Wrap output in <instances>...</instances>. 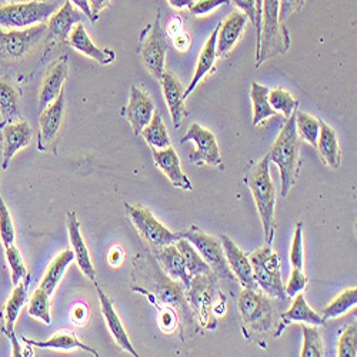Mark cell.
<instances>
[{
	"label": "cell",
	"mask_w": 357,
	"mask_h": 357,
	"mask_svg": "<svg viewBox=\"0 0 357 357\" xmlns=\"http://www.w3.org/2000/svg\"><path fill=\"white\" fill-rule=\"evenodd\" d=\"M307 282H309V279L303 273V271L294 269V267H293L291 273H290V278H289V282H287V286L284 287L287 297H294L296 294L302 293L305 290Z\"/></svg>",
	"instance_id": "obj_46"
},
{
	"label": "cell",
	"mask_w": 357,
	"mask_h": 357,
	"mask_svg": "<svg viewBox=\"0 0 357 357\" xmlns=\"http://www.w3.org/2000/svg\"><path fill=\"white\" fill-rule=\"evenodd\" d=\"M316 149L319 151L323 162L327 166L332 169L340 167L342 151L339 146L337 135L329 125H326L323 121H320V133H319V140H317Z\"/></svg>",
	"instance_id": "obj_30"
},
{
	"label": "cell",
	"mask_w": 357,
	"mask_h": 357,
	"mask_svg": "<svg viewBox=\"0 0 357 357\" xmlns=\"http://www.w3.org/2000/svg\"><path fill=\"white\" fill-rule=\"evenodd\" d=\"M69 2H70L76 9H79L86 17H89L92 22H98V17L92 13L91 5H89V0H69Z\"/></svg>",
	"instance_id": "obj_51"
},
{
	"label": "cell",
	"mask_w": 357,
	"mask_h": 357,
	"mask_svg": "<svg viewBox=\"0 0 357 357\" xmlns=\"http://www.w3.org/2000/svg\"><path fill=\"white\" fill-rule=\"evenodd\" d=\"M181 234L183 239L189 241L195 246V249L200 253V256L204 259V261L209 264V267L216 275L218 279H223V280H234L236 279L227 264L220 239L204 233L197 226H192L189 230L182 231Z\"/></svg>",
	"instance_id": "obj_8"
},
{
	"label": "cell",
	"mask_w": 357,
	"mask_h": 357,
	"mask_svg": "<svg viewBox=\"0 0 357 357\" xmlns=\"http://www.w3.org/2000/svg\"><path fill=\"white\" fill-rule=\"evenodd\" d=\"M174 245L183 256L186 271H188L190 279L197 275L212 273V269L209 267V264L204 261V259L200 256V253L195 249V246L189 241L181 237V239H178Z\"/></svg>",
	"instance_id": "obj_36"
},
{
	"label": "cell",
	"mask_w": 357,
	"mask_h": 357,
	"mask_svg": "<svg viewBox=\"0 0 357 357\" xmlns=\"http://www.w3.org/2000/svg\"><path fill=\"white\" fill-rule=\"evenodd\" d=\"M29 276H26L19 284L15 286L9 301L5 306V324H3V332L5 335L9 337V340L12 342L13 346V356L19 357L22 356V347L16 339L15 335V324L16 320L20 314L22 307L24 306L26 301H27V290H29Z\"/></svg>",
	"instance_id": "obj_18"
},
{
	"label": "cell",
	"mask_w": 357,
	"mask_h": 357,
	"mask_svg": "<svg viewBox=\"0 0 357 357\" xmlns=\"http://www.w3.org/2000/svg\"><path fill=\"white\" fill-rule=\"evenodd\" d=\"M110 0H89V5H91L92 13L99 19V15L109 6Z\"/></svg>",
	"instance_id": "obj_52"
},
{
	"label": "cell",
	"mask_w": 357,
	"mask_h": 357,
	"mask_svg": "<svg viewBox=\"0 0 357 357\" xmlns=\"http://www.w3.org/2000/svg\"><path fill=\"white\" fill-rule=\"evenodd\" d=\"M29 314L32 317L39 319L40 321L50 324L52 323V317H50V303H49V294L43 290V289H38L32 299L31 303H29V309H27Z\"/></svg>",
	"instance_id": "obj_41"
},
{
	"label": "cell",
	"mask_w": 357,
	"mask_h": 357,
	"mask_svg": "<svg viewBox=\"0 0 357 357\" xmlns=\"http://www.w3.org/2000/svg\"><path fill=\"white\" fill-rule=\"evenodd\" d=\"M57 10L54 2H27L0 6V27L27 29L46 23Z\"/></svg>",
	"instance_id": "obj_9"
},
{
	"label": "cell",
	"mask_w": 357,
	"mask_h": 357,
	"mask_svg": "<svg viewBox=\"0 0 357 357\" xmlns=\"http://www.w3.org/2000/svg\"><path fill=\"white\" fill-rule=\"evenodd\" d=\"M271 160L264 156L257 165L248 173L245 182L255 199L256 209L259 212L266 245L272 246L275 239V215H276V190L271 177Z\"/></svg>",
	"instance_id": "obj_1"
},
{
	"label": "cell",
	"mask_w": 357,
	"mask_h": 357,
	"mask_svg": "<svg viewBox=\"0 0 357 357\" xmlns=\"http://www.w3.org/2000/svg\"><path fill=\"white\" fill-rule=\"evenodd\" d=\"M160 13H158L153 23L147 24L140 33L139 53L146 69L151 75L160 80L165 72V61L167 53L166 33L160 24Z\"/></svg>",
	"instance_id": "obj_7"
},
{
	"label": "cell",
	"mask_w": 357,
	"mask_h": 357,
	"mask_svg": "<svg viewBox=\"0 0 357 357\" xmlns=\"http://www.w3.org/2000/svg\"><path fill=\"white\" fill-rule=\"evenodd\" d=\"M162 89H163V96L167 105V109L172 116V122L174 129H178L182 125L183 117L186 116V107H185V91L181 80L173 72L165 70L162 75Z\"/></svg>",
	"instance_id": "obj_21"
},
{
	"label": "cell",
	"mask_w": 357,
	"mask_h": 357,
	"mask_svg": "<svg viewBox=\"0 0 357 357\" xmlns=\"http://www.w3.org/2000/svg\"><path fill=\"white\" fill-rule=\"evenodd\" d=\"M69 75V63L68 57L63 56L61 61H57L45 76L40 93H39V113L45 110L57 96L62 93L63 84Z\"/></svg>",
	"instance_id": "obj_24"
},
{
	"label": "cell",
	"mask_w": 357,
	"mask_h": 357,
	"mask_svg": "<svg viewBox=\"0 0 357 357\" xmlns=\"http://www.w3.org/2000/svg\"><path fill=\"white\" fill-rule=\"evenodd\" d=\"M152 156L156 167L169 178V182L182 190H193V185L190 183L189 177L183 173L181 166V159H178L174 149L170 146L163 151H155L152 149Z\"/></svg>",
	"instance_id": "obj_22"
},
{
	"label": "cell",
	"mask_w": 357,
	"mask_h": 357,
	"mask_svg": "<svg viewBox=\"0 0 357 357\" xmlns=\"http://www.w3.org/2000/svg\"><path fill=\"white\" fill-rule=\"evenodd\" d=\"M290 263L294 269L303 271V222L297 223L294 230L290 248Z\"/></svg>",
	"instance_id": "obj_44"
},
{
	"label": "cell",
	"mask_w": 357,
	"mask_h": 357,
	"mask_svg": "<svg viewBox=\"0 0 357 357\" xmlns=\"http://www.w3.org/2000/svg\"><path fill=\"white\" fill-rule=\"evenodd\" d=\"M302 324V332H303V347L301 351L302 357H321L323 350V339L319 332V326L313 324Z\"/></svg>",
	"instance_id": "obj_40"
},
{
	"label": "cell",
	"mask_w": 357,
	"mask_h": 357,
	"mask_svg": "<svg viewBox=\"0 0 357 357\" xmlns=\"http://www.w3.org/2000/svg\"><path fill=\"white\" fill-rule=\"evenodd\" d=\"M220 242H222V248H223L227 264L234 278L241 282V284L245 289L259 290V286L253 276V269H252L249 256L239 246H237L227 234L220 236Z\"/></svg>",
	"instance_id": "obj_15"
},
{
	"label": "cell",
	"mask_w": 357,
	"mask_h": 357,
	"mask_svg": "<svg viewBox=\"0 0 357 357\" xmlns=\"http://www.w3.org/2000/svg\"><path fill=\"white\" fill-rule=\"evenodd\" d=\"M5 253H6V260L9 263V267H10L12 284L16 286L27 276L24 260H23L20 252L17 250V248L15 245H10V246L5 248Z\"/></svg>",
	"instance_id": "obj_43"
},
{
	"label": "cell",
	"mask_w": 357,
	"mask_h": 357,
	"mask_svg": "<svg viewBox=\"0 0 357 357\" xmlns=\"http://www.w3.org/2000/svg\"><path fill=\"white\" fill-rule=\"evenodd\" d=\"M15 237H16V233H15L12 215L8 209L2 195H0V241H2L3 248L13 245Z\"/></svg>",
	"instance_id": "obj_42"
},
{
	"label": "cell",
	"mask_w": 357,
	"mask_h": 357,
	"mask_svg": "<svg viewBox=\"0 0 357 357\" xmlns=\"http://www.w3.org/2000/svg\"><path fill=\"white\" fill-rule=\"evenodd\" d=\"M261 2L263 0H256V57L260 50V39H261Z\"/></svg>",
	"instance_id": "obj_50"
},
{
	"label": "cell",
	"mask_w": 357,
	"mask_h": 357,
	"mask_svg": "<svg viewBox=\"0 0 357 357\" xmlns=\"http://www.w3.org/2000/svg\"><path fill=\"white\" fill-rule=\"evenodd\" d=\"M86 16L76 9L69 0L65 5L57 9L47 20V31H46V42L50 47L62 45L68 42L70 32L77 23H82Z\"/></svg>",
	"instance_id": "obj_13"
},
{
	"label": "cell",
	"mask_w": 357,
	"mask_h": 357,
	"mask_svg": "<svg viewBox=\"0 0 357 357\" xmlns=\"http://www.w3.org/2000/svg\"><path fill=\"white\" fill-rule=\"evenodd\" d=\"M68 231H69V239L72 243V249L75 252V259L77 261L79 269L89 280L96 282V271L92 263L91 253H89L87 246L83 241V236L80 231V222L75 212L68 213Z\"/></svg>",
	"instance_id": "obj_25"
},
{
	"label": "cell",
	"mask_w": 357,
	"mask_h": 357,
	"mask_svg": "<svg viewBox=\"0 0 357 357\" xmlns=\"http://www.w3.org/2000/svg\"><path fill=\"white\" fill-rule=\"evenodd\" d=\"M246 24H248V16L241 10L231 12L229 17H226L223 23L219 24L218 42H216L218 57L225 59L226 56L230 54L236 43L242 38Z\"/></svg>",
	"instance_id": "obj_19"
},
{
	"label": "cell",
	"mask_w": 357,
	"mask_h": 357,
	"mask_svg": "<svg viewBox=\"0 0 357 357\" xmlns=\"http://www.w3.org/2000/svg\"><path fill=\"white\" fill-rule=\"evenodd\" d=\"M218 27H215V31L212 32V35L209 36V39L206 40L200 54H199V59H197V65H196V70H195V75L188 86V89L185 91V99H188L193 92L195 89L199 86V83L207 77V75H209L213 68H215V63H216V59H218V54H216V42H218Z\"/></svg>",
	"instance_id": "obj_27"
},
{
	"label": "cell",
	"mask_w": 357,
	"mask_h": 357,
	"mask_svg": "<svg viewBox=\"0 0 357 357\" xmlns=\"http://www.w3.org/2000/svg\"><path fill=\"white\" fill-rule=\"evenodd\" d=\"M23 342L32 344L35 347H39V349H50V350H65V351H69V350H73V349H82V350H84L87 353H92L93 356L99 357L98 350H95L93 347L82 343L72 333L54 335L53 337H50L49 340H45V342H35V340L23 337Z\"/></svg>",
	"instance_id": "obj_35"
},
{
	"label": "cell",
	"mask_w": 357,
	"mask_h": 357,
	"mask_svg": "<svg viewBox=\"0 0 357 357\" xmlns=\"http://www.w3.org/2000/svg\"><path fill=\"white\" fill-rule=\"evenodd\" d=\"M158 299L163 303L174 306L177 310H181L185 316H190V309L183 293V284H178L174 279H167L160 276V282L158 280Z\"/></svg>",
	"instance_id": "obj_31"
},
{
	"label": "cell",
	"mask_w": 357,
	"mask_h": 357,
	"mask_svg": "<svg viewBox=\"0 0 357 357\" xmlns=\"http://www.w3.org/2000/svg\"><path fill=\"white\" fill-rule=\"evenodd\" d=\"M229 0H196L189 8L192 16H206L211 15L213 10L219 9L220 6L229 5Z\"/></svg>",
	"instance_id": "obj_47"
},
{
	"label": "cell",
	"mask_w": 357,
	"mask_h": 357,
	"mask_svg": "<svg viewBox=\"0 0 357 357\" xmlns=\"http://www.w3.org/2000/svg\"><path fill=\"white\" fill-rule=\"evenodd\" d=\"M249 260L259 289L273 299L282 302L287 301L289 297L282 280L279 255L269 245H266L250 253Z\"/></svg>",
	"instance_id": "obj_6"
},
{
	"label": "cell",
	"mask_w": 357,
	"mask_h": 357,
	"mask_svg": "<svg viewBox=\"0 0 357 357\" xmlns=\"http://www.w3.org/2000/svg\"><path fill=\"white\" fill-rule=\"evenodd\" d=\"M140 135L144 142L151 146V149H155V151H163V149L172 146V140L165 126L163 117L158 110H155L152 121L149 122V125L142 130Z\"/></svg>",
	"instance_id": "obj_34"
},
{
	"label": "cell",
	"mask_w": 357,
	"mask_h": 357,
	"mask_svg": "<svg viewBox=\"0 0 357 357\" xmlns=\"http://www.w3.org/2000/svg\"><path fill=\"white\" fill-rule=\"evenodd\" d=\"M357 351V329L356 326L346 327V331L342 333L339 339V357H354Z\"/></svg>",
	"instance_id": "obj_45"
},
{
	"label": "cell",
	"mask_w": 357,
	"mask_h": 357,
	"mask_svg": "<svg viewBox=\"0 0 357 357\" xmlns=\"http://www.w3.org/2000/svg\"><path fill=\"white\" fill-rule=\"evenodd\" d=\"M290 47V38L286 26L279 23V0H263L261 2V39L260 50L256 57V68L266 61L283 54Z\"/></svg>",
	"instance_id": "obj_5"
},
{
	"label": "cell",
	"mask_w": 357,
	"mask_h": 357,
	"mask_svg": "<svg viewBox=\"0 0 357 357\" xmlns=\"http://www.w3.org/2000/svg\"><path fill=\"white\" fill-rule=\"evenodd\" d=\"M250 99L253 103V126L264 123L267 119L276 114V112L269 105V87L252 82L250 87Z\"/></svg>",
	"instance_id": "obj_33"
},
{
	"label": "cell",
	"mask_w": 357,
	"mask_h": 357,
	"mask_svg": "<svg viewBox=\"0 0 357 357\" xmlns=\"http://www.w3.org/2000/svg\"><path fill=\"white\" fill-rule=\"evenodd\" d=\"M156 259L169 278L174 280H181L185 289L189 287L190 276L186 271L183 256L181 252H178L174 243L160 248L159 253L156 255Z\"/></svg>",
	"instance_id": "obj_29"
},
{
	"label": "cell",
	"mask_w": 357,
	"mask_h": 357,
	"mask_svg": "<svg viewBox=\"0 0 357 357\" xmlns=\"http://www.w3.org/2000/svg\"><path fill=\"white\" fill-rule=\"evenodd\" d=\"M269 105L276 113H282L286 119L299 109V100L294 99L290 92L282 87H275L272 91L269 89Z\"/></svg>",
	"instance_id": "obj_39"
},
{
	"label": "cell",
	"mask_w": 357,
	"mask_h": 357,
	"mask_svg": "<svg viewBox=\"0 0 357 357\" xmlns=\"http://www.w3.org/2000/svg\"><path fill=\"white\" fill-rule=\"evenodd\" d=\"M296 116V132L299 139L305 140L310 146L316 147L317 140H319V133H320V121L312 114L302 112L297 109L294 112Z\"/></svg>",
	"instance_id": "obj_37"
},
{
	"label": "cell",
	"mask_w": 357,
	"mask_h": 357,
	"mask_svg": "<svg viewBox=\"0 0 357 357\" xmlns=\"http://www.w3.org/2000/svg\"><path fill=\"white\" fill-rule=\"evenodd\" d=\"M2 133V147H3V162L2 170H8L12 159L22 149L32 143L33 132L27 122L19 121L0 128Z\"/></svg>",
	"instance_id": "obj_17"
},
{
	"label": "cell",
	"mask_w": 357,
	"mask_h": 357,
	"mask_svg": "<svg viewBox=\"0 0 357 357\" xmlns=\"http://www.w3.org/2000/svg\"><path fill=\"white\" fill-rule=\"evenodd\" d=\"M193 142L195 151L189 153L190 160L197 166H212L223 169L220 149L215 135L200 126L199 123L190 125L188 133L181 139V143Z\"/></svg>",
	"instance_id": "obj_12"
},
{
	"label": "cell",
	"mask_w": 357,
	"mask_h": 357,
	"mask_svg": "<svg viewBox=\"0 0 357 357\" xmlns=\"http://www.w3.org/2000/svg\"><path fill=\"white\" fill-rule=\"evenodd\" d=\"M65 116V91L57 96L45 110L40 112V128L38 147L40 152H46V149L56 140L61 132Z\"/></svg>",
	"instance_id": "obj_16"
},
{
	"label": "cell",
	"mask_w": 357,
	"mask_h": 357,
	"mask_svg": "<svg viewBox=\"0 0 357 357\" xmlns=\"http://www.w3.org/2000/svg\"><path fill=\"white\" fill-rule=\"evenodd\" d=\"M305 0H279V23L286 26V20L296 12H299Z\"/></svg>",
	"instance_id": "obj_48"
},
{
	"label": "cell",
	"mask_w": 357,
	"mask_h": 357,
	"mask_svg": "<svg viewBox=\"0 0 357 357\" xmlns=\"http://www.w3.org/2000/svg\"><path fill=\"white\" fill-rule=\"evenodd\" d=\"M155 103L152 98L144 93L137 86L130 87V96L128 106L122 110V116L130 123L136 136L152 121L155 113Z\"/></svg>",
	"instance_id": "obj_14"
},
{
	"label": "cell",
	"mask_w": 357,
	"mask_h": 357,
	"mask_svg": "<svg viewBox=\"0 0 357 357\" xmlns=\"http://www.w3.org/2000/svg\"><path fill=\"white\" fill-rule=\"evenodd\" d=\"M75 260V252L73 249H66L63 250L57 257L53 259V261L50 263V266L47 267V271L42 279L40 283V289H43L49 296L54 291V289L57 287V284L61 283L65 272L68 267L70 266V263Z\"/></svg>",
	"instance_id": "obj_32"
},
{
	"label": "cell",
	"mask_w": 357,
	"mask_h": 357,
	"mask_svg": "<svg viewBox=\"0 0 357 357\" xmlns=\"http://www.w3.org/2000/svg\"><path fill=\"white\" fill-rule=\"evenodd\" d=\"M46 31V23L27 29H12L10 32L0 29V62L20 61L40 42Z\"/></svg>",
	"instance_id": "obj_10"
},
{
	"label": "cell",
	"mask_w": 357,
	"mask_h": 357,
	"mask_svg": "<svg viewBox=\"0 0 357 357\" xmlns=\"http://www.w3.org/2000/svg\"><path fill=\"white\" fill-rule=\"evenodd\" d=\"M96 290H98V294H99L102 314H103V317L106 320L107 329H109L112 337L114 339L117 346L121 347L122 350H125L126 353L132 354L133 357H139L140 354L135 350V347H133V344H132V342H130V339H129V336L126 333V329H125V326H123L121 317H119L117 312L114 310L113 301L100 289L99 284H96Z\"/></svg>",
	"instance_id": "obj_20"
},
{
	"label": "cell",
	"mask_w": 357,
	"mask_h": 357,
	"mask_svg": "<svg viewBox=\"0 0 357 357\" xmlns=\"http://www.w3.org/2000/svg\"><path fill=\"white\" fill-rule=\"evenodd\" d=\"M216 275L204 273L190 279V284L186 289V301L199 319V323L207 331H215L218 327L216 313L220 307L225 312V306H219V297L222 293L216 286Z\"/></svg>",
	"instance_id": "obj_4"
},
{
	"label": "cell",
	"mask_w": 357,
	"mask_h": 357,
	"mask_svg": "<svg viewBox=\"0 0 357 357\" xmlns=\"http://www.w3.org/2000/svg\"><path fill=\"white\" fill-rule=\"evenodd\" d=\"M68 43L75 49L77 50L79 53H83L86 54L87 57L93 59V61H96L100 65H110L114 62L116 59V53L114 50L106 47V49H100L98 47L92 39L89 38L86 29L83 26V23H77L73 31L70 32L69 35V39H68Z\"/></svg>",
	"instance_id": "obj_26"
},
{
	"label": "cell",
	"mask_w": 357,
	"mask_h": 357,
	"mask_svg": "<svg viewBox=\"0 0 357 357\" xmlns=\"http://www.w3.org/2000/svg\"><path fill=\"white\" fill-rule=\"evenodd\" d=\"M291 323H306V324H313V326H324L326 320L323 319L321 314L314 312L309 303L306 302V297L299 293L294 296V301L287 312L279 316V324L275 333V339L279 337L286 327Z\"/></svg>",
	"instance_id": "obj_23"
},
{
	"label": "cell",
	"mask_w": 357,
	"mask_h": 357,
	"mask_svg": "<svg viewBox=\"0 0 357 357\" xmlns=\"http://www.w3.org/2000/svg\"><path fill=\"white\" fill-rule=\"evenodd\" d=\"M356 305H357V289L356 287L347 289L342 294H339L331 305H327L323 309L321 316L326 321L331 319H336L347 313L351 307H356Z\"/></svg>",
	"instance_id": "obj_38"
},
{
	"label": "cell",
	"mask_w": 357,
	"mask_h": 357,
	"mask_svg": "<svg viewBox=\"0 0 357 357\" xmlns=\"http://www.w3.org/2000/svg\"><path fill=\"white\" fill-rule=\"evenodd\" d=\"M0 116H2L0 128L22 121L19 92L6 76L0 77Z\"/></svg>",
	"instance_id": "obj_28"
},
{
	"label": "cell",
	"mask_w": 357,
	"mask_h": 357,
	"mask_svg": "<svg viewBox=\"0 0 357 357\" xmlns=\"http://www.w3.org/2000/svg\"><path fill=\"white\" fill-rule=\"evenodd\" d=\"M267 156H269L271 163H275L279 167L282 182L280 193L283 197H287L301 170V139L296 132L294 113L286 121Z\"/></svg>",
	"instance_id": "obj_2"
},
{
	"label": "cell",
	"mask_w": 357,
	"mask_h": 357,
	"mask_svg": "<svg viewBox=\"0 0 357 357\" xmlns=\"http://www.w3.org/2000/svg\"><path fill=\"white\" fill-rule=\"evenodd\" d=\"M167 2L172 8L177 10H183V9H189L195 0H167Z\"/></svg>",
	"instance_id": "obj_53"
},
{
	"label": "cell",
	"mask_w": 357,
	"mask_h": 357,
	"mask_svg": "<svg viewBox=\"0 0 357 357\" xmlns=\"http://www.w3.org/2000/svg\"><path fill=\"white\" fill-rule=\"evenodd\" d=\"M236 8H239L248 19L252 20L253 26L256 24V0H229Z\"/></svg>",
	"instance_id": "obj_49"
},
{
	"label": "cell",
	"mask_w": 357,
	"mask_h": 357,
	"mask_svg": "<svg viewBox=\"0 0 357 357\" xmlns=\"http://www.w3.org/2000/svg\"><path fill=\"white\" fill-rule=\"evenodd\" d=\"M239 312L242 317V329L249 339L260 335H269L278 329L279 316L276 314L269 297L259 290L243 289L239 296Z\"/></svg>",
	"instance_id": "obj_3"
},
{
	"label": "cell",
	"mask_w": 357,
	"mask_h": 357,
	"mask_svg": "<svg viewBox=\"0 0 357 357\" xmlns=\"http://www.w3.org/2000/svg\"><path fill=\"white\" fill-rule=\"evenodd\" d=\"M126 212L135 225L136 230L142 234L144 241H147L155 248H163L167 245L176 243L181 239V233H174L170 229H167L165 225H162L146 207L140 204H129L125 203Z\"/></svg>",
	"instance_id": "obj_11"
}]
</instances>
